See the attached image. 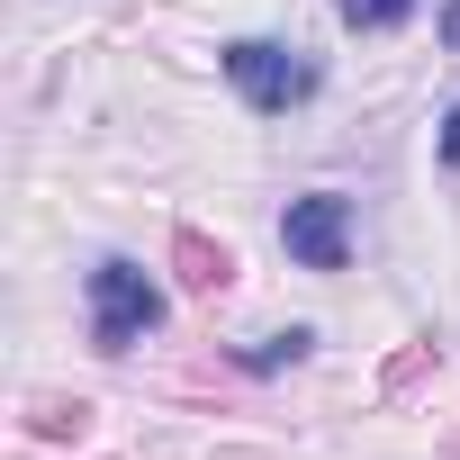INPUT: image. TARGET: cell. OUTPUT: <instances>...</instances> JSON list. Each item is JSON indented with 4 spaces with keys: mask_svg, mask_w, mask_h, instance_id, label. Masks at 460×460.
<instances>
[{
    "mask_svg": "<svg viewBox=\"0 0 460 460\" xmlns=\"http://www.w3.org/2000/svg\"><path fill=\"white\" fill-rule=\"evenodd\" d=\"M154 325H163V289H154V271L127 262V253H109V262L91 271V343H100V352H136Z\"/></svg>",
    "mask_w": 460,
    "mask_h": 460,
    "instance_id": "obj_1",
    "label": "cell"
},
{
    "mask_svg": "<svg viewBox=\"0 0 460 460\" xmlns=\"http://www.w3.org/2000/svg\"><path fill=\"white\" fill-rule=\"evenodd\" d=\"M226 82H235L244 109H262V118H289V109L316 100V64L289 55V46H271V37H235V46H226Z\"/></svg>",
    "mask_w": 460,
    "mask_h": 460,
    "instance_id": "obj_2",
    "label": "cell"
},
{
    "mask_svg": "<svg viewBox=\"0 0 460 460\" xmlns=\"http://www.w3.org/2000/svg\"><path fill=\"white\" fill-rule=\"evenodd\" d=\"M280 244H289V262H307V271H343V262H352V199H334V190L289 199Z\"/></svg>",
    "mask_w": 460,
    "mask_h": 460,
    "instance_id": "obj_3",
    "label": "cell"
},
{
    "mask_svg": "<svg viewBox=\"0 0 460 460\" xmlns=\"http://www.w3.org/2000/svg\"><path fill=\"white\" fill-rule=\"evenodd\" d=\"M334 10H343V28L388 37V28H406V19H415V0H334Z\"/></svg>",
    "mask_w": 460,
    "mask_h": 460,
    "instance_id": "obj_4",
    "label": "cell"
},
{
    "mask_svg": "<svg viewBox=\"0 0 460 460\" xmlns=\"http://www.w3.org/2000/svg\"><path fill=\"white\" fill-rule=\"evenodd\" d=\"M181 253H190V280H199V289H226V271H235L226 253H208V244H181Z\"/></svg>",
    "mask_w": 460,
    "mask_h": 460,
    "instance_id": "obj_5",
    "label": "cell"
},
{
    "mask_svg": "<svg viewBox=\"0 0 460 460\" xmlns=\"http://www.w3.org/2000/svg\"><path fill=\"white\" fill-rule=\"evenodd\" d=\"M433 28H442V46L460 55V0H442V19H433Z\"/></svg>",
    "mask_w": 460,
    "mask_h": 460,
    "instance_id": "obj_6",
    "label": "cell"
},
{
    "mask_svg": "<svg viewBox=\"0 0 460 460\" xmlns=\"http://www.w3.org/2000/svg\"><path fill=\"white\" fill-rule=\"evenodd\" d=\"M442 163H451V172H460V109H451V118H442Z\"/></svg>",
    "mask_w": 460,
    "mask_h": 460,
    "instance_id": "obj_7",
    "label": "cell"
}]
</instances>
